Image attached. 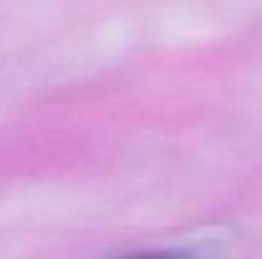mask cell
Instances as JSON below:
<instances>
[{"label": "cell", "mask_w": 262, "mask_h": 259, "mask_svg": "<svg viewBox=\"0 0 262 259\" xmlns=\"http://www.w3.org/2000/svg\"><path fill=\"white\" fill-rule=\"evenodd\" d=\"M122 259H201V254L191 249H153V252H140V254H130Z\"/></svg>", "instance_id": "6da1fadb"}]
</instances>
